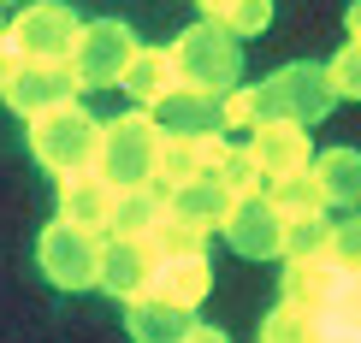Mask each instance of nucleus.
Instances as JSON below:
<instances>
[{"instance_id": "f257e3e1", "label": "nucleus", "mask_w": 361, "mask_h": 343, "mask_svg": "<svg viewBox=\"0 0 361 343\" xmlns=\"http://www.w3.org/2000/svg\"><path fill=\"white\" fill-rule=\"evenodd\" d=\"M172 71H178V89H195V95H231L237 77H243V42L225 36L219 24L195 18L190 30H178L172 42Z\"/></svg>"}, {"instance_id": "a211bd4d", "label": "nucleus", "mask_w": 361, "mask_h": 343, "mask_svg": "<svg viewBox=\"0 0 361 343\" xmlns=\"http://www.w3.org/2000/svg\"><path fill=\"white\" fill-rule=\"evenodd\" d=\"M166 213L190 219V225H202V231H219L225 213H231V196H225L219 177H190V184L166 189Z\"/></svg>"}, {"instance_id": "4468645a", "label": "nucleus", "mask_w": 361, "mask_h": 343, "mask_svg": "<svg viewBox=\"0 0 361 343\" xmlns=\"http://www.w3.org/2000/svg\"><path fill=\"white\" fill-rule=\"evenodd\" d=\"M148 118H154L160 137H207V130H219V101L195 95V89H172L148 107Z\"/></svg>"}, {"instance_id": "6ab92c4d", "label": "nucleus", "mask_w": 361, "mask_h": 343, "mask_svg": "<svg viewBox=\"0 0 361 343\" xmlns=\"http://www.w3.org/2000/svg\"><path fill=\"white\" fill-rule=\"evenodd\" d=\"M314 184H320L326 207H361V154L355 148H326V154H314Z\"/></svg>"}, {"instance_id": "1a4fd4ad", "label": "nucleus", "mask_w": 361, "mask_h": 343, "mask_svg": "<svg viewBox=\"0 0 361 343\" xmlns=\"http://www.w3.org/2000/svg\"><path fill=\"white\" fill-rule=\"evenodd\" d=\"M78 95H83V89H78V77H71V66H36V59H18L0 101H6L18 118H42L54 107H66V101H78Z\"/></svg>"}, {"instance_id": "6e6552de", "label": "nucleus", "mask_w": 361, "mask_h": 343, "mask_svg": "<svg viewBox=\"0 0 361 343\" xmlns=\"http://www.w3.org/2000/svg\"><path fill=\"white\" fill-rule=\"evenodd\" d=\"M249 160L261 166L267 184H279V177H296V172H308L314 166V137L302 125H284V118H255V130H249Z\"/></svg>"}, {"instance_id": "39448f33", "label": "nucleus", "mask_w": 361, "mask_h": 343, "mask_svg": "<svg viewBox=\"0 0 361 343\" xmlns=\"http://www.w3.org/2000/svg\"><path fill=\"white\" fill-rule=\"evenodd\" d=\"M83 18L66 6V0H30L18 18H6V54L12 59H36V66H66L71 48H78Z\"/></svg>"}, {"instance_id": "20e7f679", "label": "nucleus", "mask_w": 361, "mask_h": 343, "mask_svg": "<svg viewBox=\"0 0 361 343\" xmlns=\"http://www.w3.org/2000/svg\"><path fill=\"white\" fill-rule=\"evenodd\" d=\"M338 107L332 83H326V66H314V59H290V66H279L273 77L255 83V113L261 118H284V125H320L326 113Z\"/></svg>"}, {"instance_id": "b1692460", "label": "nucleus", "mask_w": 361, "mask_h": 343, "mask_svg": "<svg viewBox=\"0 0 361 343\" xmlns=\"http://www.w3.org/2000/svg\"><path fill=\"white\" fill-rule=\"evenodd\" d=\"M148 249H154V261H190V255H202V249H207V231L166 213L154 231H148Z\"/></svg>"}, {"instance_id": "72a5a7b5", "label": "nucleus", "mask_w": 361, "mask_h": 343, "mask_svg": "<svg viewBox=\"0 0 361 343\" xmlns=\"http://www.w3.org/2000/svg\"><path fill=\"white\" fill-rule=\"evenodd\" d=\"M195 6H202V18H207V24H219V18H225V6H231V0H195Z\"/></svg>"}, {"instance_id": "f8f14e48", "label": "nucleus", "mask_w": 361, "mask_h": 343, "mask_svg": "<svg viewBox=\"0 0 361 343\" xmlns=\"http://www.w3.org/2000/svg\"><path fill=\"white\" fill-rule=\"evenodd\" d=\"M231 137L207 130V137H160V160H154V189H178L190 177H214V166L225 160Z\"/></svg>"}, {"instance_id": "0eeeda50", "label": "nucleus", "mask_w": 361, "mask_h": 343, "mask_svg": "<svg viewBox=\"0 0 361 343\" xmlns=\"http://www.w3.org/2000/svg\"><path fill=\"white\" fill-rule=\"evenodd\" d=\"M36 261H42V278H48L54 290H95V278H101V237L54 219V225L42 231V243H36Z\"/></svg>"}, {"instance_id": "9d476101", "label": "nucleus", "mask_w": 361, "mask_h": 343, "mask_svg": "<svg viewBox=\"0 0 361 343\" xmlns=\"http://www.w3.org/2000/svg\"><path fill=\"white\" fill-rule=\"evenodd\" d=\"M219 231H225V243H231V255H243V261H279V249H284V219L273 213L267 196L231 201V213H225Z\"/></svg>"}, {"instance_id": "f3484780", "label": "nucleus", "mask_w": 361, "mask_h": 343, "mask_svg": "<svg viewBox=\"0 0 361 343\" xmlns=\"http://www.w3.org/2000/svg\"><path fill=\"white\" fill-rule=\"evenodd\" d=\"M107 213H113V189L101 184L95 172H78V177H59V219L78 231H107Z\"/></svg>"}, {"instance_id": "7ed1b4c3", "label": "nucleus", "mask_w": 361, "mask_h": 343, "mask_svg": "<svg viewBox=\"0 0 361 343\" xmlns=\"http://www.w3.org/2000/svg\"><path fill=\"white\" fill-rule=\"evenodd\" d=\"M95 148H101V118L89 107H78V101L30 118V154H36V166H48L54 177L95 172Z\"/></svg>"}, {"instance_id": "4be33fe9", "label": "nucleus", "mask_w": 361, "mask_h": 343, "mask_svg": "<svg viewBox=\"0 0 361 343\" xmlns=\"http://www.w3.org/2000/svg\"><path fill=\"white\" fill-rule=\"evenodd\" d=\"M320 325H326V343H361V273H343L332 302L320 308Z\"/></svg>"}, {"instance_id": "a878e982", "label": "nucleus", "mask_w": 361, "mask_h": 343, "mask_svg": "<svg viewBox=\"0 0 361 343\" xmlns=\"http://www.w3.org/2000/svg\"><path fill=\"white\" fill-rule=\"evenodd\" d=\"M261 343H326V325L314 314H296V308H273V314L261 320Z\"/></svg>"}, {"instance_id": "473e14b6", "label": "nucleus", "mask_w": 361, "mask_h": 343, "mask_svg": "<svg viewBox=\"0 0 361 343\" xmlns=\"http://www.w3.org/2000/svg\"><path fill=\"white\" fill-rule=\"evenodd\" d=\"M343 30H350V42H361V0H350V12H343Z\"/></svg>"}, {"instance_id": "bb28decb", "label": "nucleus", "mask_w": 361, "mask_h": 343, "mask_svg": "<svg viewBox=\"0 0 361 343\" xmlns=\"http://www.w3.org/2000/svg\"><path fill=\"white\" fill-rule=\"evenodd\" d=\"M326 243H332V219H284V261H320Z\"/></svg>"}, {"instance_id": "c85d7f7f", "label": "nucleus", "mask_w": 361, "mask_h": 343, "mask_svg": "<svg viewBox=\"0 0 361 343\" xmlns=\"http://www.w3.org/2000/svg\"><path fill=\"white\" fill-rule=\"evenodd\" d=\"M267 24H273V0H231L225 18H219V30H225V36H237V42L261 36Z\"/></svg>"}, {"instance_id": "dca6fc26", "label": "nucleus", "mask_w": 361, "mask_h": 343, "mask_svg": "<svg viewBox=\"0 0 361 343\" xmlns=\"http://www.w3.org/2000/svg\"><path fill=\"white\" fill-rule=\"evenodd\" d=\"M125 332L130 343H184L195 332V314L160 302V296H137V302H125Z\"/></svg>"}, {"instance_id": "9b49d317", "label": "nucleus", "mask_w": 361, "mask_h": 343, "mask_svg": "<svg viewBox=\"0 0 361 343\" xmlns=\"http://www.w3.org/2000/svg\"><path fill=\"white\" fill-rule=\"evenodd\" d=\"M148 278H154V249H148V237H101L95 290H107L113 302H137V296H148Z\"/></svg>"}, {"instance_id": "f704fd0d", "label": "nucleus", "mask_w": 361, "mask_h": 343, "mask_svg": "<svg viewBox=\"0 0 361 343\" xmlns=\"http://www.w3.org/2000/svg\"><path fill=\"white\" fill-rule=\"evenodd\" d=\"M12 66H18V59H12L6 42H0V95H6V83H12Z\"/></svg>"}, {"instance_id": "c756f323", "label": "nucleus", "mask_w": 361, "mask_h": 343, "mask_svg": "<svg viewBox=\"0 0 361 343\" xmlns=\"http://www.w3.org/2000/svg\"><path fill=\"white\" fill-rule=\"evenodd\" d=\"M326 261H332L338 273H361V213H350V219H338V225H332Z\"/></svg>"}, {"instance_id": "aec40b11", "label": "nucleus", "mask_w": 361, "mask_h": 343, "mask_svg": "<svg viewBox=\"0 0 361 343\" xmlns=\"http://www.w3.org/2000/svg\"><path fill=\"white\" fill-rule=\"evenodd\" d=\"M118 89H125V95H130V101H137V107L148 113V107H154L160 95H172V89H178L172 54H166V48H137V59L125 66V77H118Z\"/></svg>"}, {"instance_id": "cd10ccee", "label": "nucleus", "mask_w": 361, "mask_h": 343, "mask_svg": "<svg viewBox=\"0 0 361 343\" xmlns=\"http://www.w3.org/2000/svg\"><path fill=\"white\" fill-rule=\"evenodd\" d=\"M326 83H332L338 101H361V42H343V48L326 59Z\"/></svg>"}, {"instance_id": "c9c22d12", "label": "nucleus", "mask_w": 361, "mask_h": 343, "mask_svg": "<svg viewBox=\"0 0 361 343\" xmlns=\"http://www.w3.org/2000/svg\"><path fill=\"white\" fill-rule=\"evenodd\" d=\"M0 36H6V18H0Z\"/></svg>"}, {"instance_id": "e433bc0d", "label": "nucleus", "mask_w": 361, "mask_h": 343, "mask_svg": "<svg viewBox=\"0 0 361 343\" xmlns=\"http://www.w3.org/2000/svg\"><path fill=\"white\" fill-rule=\"evenodd\" d=\"M0 6H6V0H0Z\"/></svg>"}, {"instance_id": "2eb2a0df", "label": "nucleus", "mask_w": 361, "mask_h": 343, "mask_svg": "<svg viewBox=\"0 0 361 343\" xmlns=\"http://www.w3.org/2000/svg\"><path fill=\"white\" fill-rule=\"evenodd\" d=\"M207 290H214V266L207 255H190V261H154V278H148V296H160V302L172 308H202Z\"/></svg>"}, {"instance_id": "412c9836", "label": "nucleus", "mask_w": 361, "mask_h": 343, "mask_svg": "<svg viewBox=\"0 0 361 343\" xmlns=\"http://www.w3.org/2000/svg\"><path fill=\"white\" fill-rule=\"evenodd\" d=\"M166 219V189L142 184V189H118L113 213H107V237H148Z\"/></svg>"}, {"instance_id": "f03ea898", "label": "nucleus", "mask_w": 361, "mask_h": 343, "mask_svg": "<svg viewBox=\"0 0 361 343\" xmlns=\"http://www.w3.org/2000/svg\"><path fill=\"white\" fill-rule=\"evenodd\" d=\"M154 160H160V130L142 107L118 113L101 125V148H95V177L113 189H142L154 184Z\"/></svg>"}, {"instance_id": "2f4dec72", "label": "nucleus", "mask_w": 361, "mask_h": 343, "mask_svg": "<svg viewBox=\"0 0 361 343\" xmlns=\"http://www.w3.org/2000/svg\"><path fill=\"white\" fill-rule=\"evenodd\" d=\"M184 343H231V337H225V332H214V325H202V320H195V332H190Z\"/></svg>"}, {"instance_id": "393cba45", "label": "nucleus", "mask_w": 361, "mask_h": 343, "mask_svg": "<svg viewBox=\"0 0 361 343\" xmlns=\"http://www.w3.org/2000/svg\"><path fill=\"white\" fill-rule=\"evenodd\" d=\"M214 177L225 184V196H231V201H243V196H267V177H261V166L249 160V148H243V142L225 148V160L214 166Z\"/></svg>"}, {"instance_id": "423d86ee", "label": "nucleus", "mask_w": 361, "mask_h": 343, "mask_svg": "<svg viewBox=\"0 0 361 343\" xmlns=\"http://www.w3.org/2000/svg\"><path fill=\"white\" fill-rule=\"evenodd\" d=\"M137 30L118 24V18H89L78 30V48H71V77H78V89H113L118 77H125V66L137 59Z\"/></svg>"}, {"instance_id": "ddd939ff", "label": "nucleus", "mask_w": 361, "mask_h": 343, "mask_svg": "<svg viewBox=\"0 0 361 343\" xmlns=\"http://www.w3.org/2000/svg\"><path fill=\"white\" fill-rule=\"evenodd\" d=\"M338 266L332 261H284V278H279V302L284 308H296V314H314L320 320V308L332 302V290H338Z\"/></svg>"}, {"instance_id": "5701e85b", "label": "nucleus", "mask_w": 361, "mask_h": 343, "mask_svg": "<svg viewBox=\"0 0 361 343\" xmlns=\"http://www.w3.org/2000/svg\"><path fill=\"white\" fill-rule=\"evenodd\" d=\"M267 201H273L279 219H320L326 213V196H320V184H314V172H296V177L267 184Z\"/></svg>"}, {"instance_id": "7c9ffc66", "label": "nucleus", "mask_w": 361, "mask_h": 343, "mask_svg": "<svg viewBox=\"0 0 361 343\" xmlns=\"http://www.w3.org/2000/svg\"><path fill=\"white\" fill-rule=\"evenodd\" d=\"M255 118H261V113H255V89H231V95H219V130H225V137H231V130H237V137H249Z\"/></svg>"}]
</instances>
